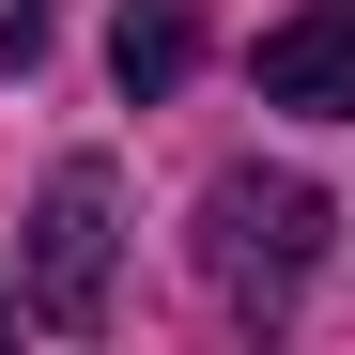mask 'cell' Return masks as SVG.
<instances>
[{
  "label": "cell",
  "mask_w": 355,
  "mask_h": 355,
  "mask_svg": "<svg viewBox=\"0 0 355 355\" xmlns=\"http://www.w3.org/2000/svg\"><path fill=\"white\" fill-rule=\"evenodd\" d=\"M309 263H324V186H293V170H216L201 186V278L232 309H293Z\"/></svg>",
  "instance_id": "cell-1"
},
{
  "label": "cell",
  "mask_w": 355,
  "mask_h": 355,
  "mask_svg": "<svg viewBox=\"0 0 355 355\" xmlns=\"http://www.w3.org/2000/svg\"><path fill=\"white\" fill-rule=\"evenodd\" d=\"M108 263H124V186H108V155H62L31 201V248H16L31 324H108Z\"/></svg>",
  "instance_id": "cell-2"
},
{
  "label": "cell",
  "mask_w": 355,
  "mask_h": 355,
  "mask_svg": "<svg viewBox=\"0 0 355 355\" xmlns=\"http://www.w3.org/2000/svg\"><path fill=\"white\" fill-rule=\"evenodd\" d=\"M263 93L309 108V124H355V0H309V16L263 31Z\"/></svg>",
  "instance_id": "cell-3"
},
{
  "label": "cell",
  "mask_w": 355,
  "mask_h": 355,
  "mask_svg": "<svg viewBox=\"0 0 355 355\" xmlns=\"http://www.w3.org/2000/svg\"><path fill=\"white\" fill-rule=\"evenodd\" d=\"M186 62H201V0H124V16H108V78H124V108H155Z\"/></svg>",
  "instance_id": "cell-4"
},
{
  "label": "cell",
  "mask_w": 355,
  "mask_h": 355,
  "mask_svg": "<svg viewBox=\"0 0 355 355\" xmlns=\"http://www.w3.org/2000/svg\"><path fill=\"white\" fill-rule=\"evenodd\" d=\"M46 16H62V0H0V78H16L31 46H46Z\"/></svg>",
  "instance_id": "cell-5"
},
{
  "label": "cell",
  "mask_w": 355,
  "mask_h": 355,
  "mask_svg": "<svg viewBox=\"0 0 355 355\" xmlns=\"http://www.w3.org/2000/svg\"><path fill=\"white\" fill-rule=\"evenodd\" d=\"M0 324H16V278H0Z\"/></svg>",
  "instance_id": "cell-6"
}]
</instances>
